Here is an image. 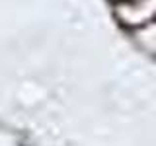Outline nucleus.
Here are the masks:
<instances>
[{
    "mask_svg": "<svg viewBox=\"0 0 156 146\" xmlns=\"http://www.w3.org/2000/svg\"><path fill=\"white\" fill-rule=\"evenodd\" d=\"M119 2H131V0H119Z\"/></svg>",
    "mask_w": 156,
    "mask_h": 146,
    "instance_id": "1",
    "label": "nucleus"
}]
</instances>
